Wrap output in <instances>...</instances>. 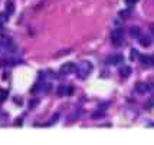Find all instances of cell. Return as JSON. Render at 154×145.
I'll return each instance as SVG.
<instances>
[{
  "mask_svg": "<svg viewBox=\"0 0 154 145\" xmlns=\"http://www.w3.org/2000/svg\"><path fill=\"white\" fill-rule=\"evenodd\" d=\"M7 95H9V92L5 91V89H2V91H0V101H6Z\"/></svg>",
  "mask_w": 154,
  "mask_h": 145,
  "instance_id": "4fadbf2b",
  "label": "cell"
},
{
  "mask_svg": "<svg viewBox=\"0 0 154 145\" xmlns=\"http://www.w3.org/2000/svg\"><path fill=\"white\" fill-rule=\"evenodd\" d=\"M7 17H9V14H7V13H2V14H0V22H6V20H7Z\"/></svg>",
  "mask_w": 154,
  "mask_h": 145,
  "instance_id": "2e32d148",
  "label": "cell"
},
{
  "mask_svg": "<svg viewBox=\"0 0 154 145\" xmlns=\"http://www.w3.org/2000/svg\"><path fill=\"white\" fill-rule=\"evenodd\" d=\"M151 59H153V63H154V58H151Z\"/></svg>",
  "mask_w": 154,
  "mask_h": 145,
  "instance_id": "d4e9b609",
  "label": "cell"
},
{
  "mask_svg": "<svg viewBox=\"0 0 154 145\" xmlns=\"http://www.w3.org/2000/svg\"><path fill=\"white\" fill-rule=\"evenodd\" d=\"M153 106H154V99H150V101L147 102L145 108H148V109H150V108H153Z\"/></svg>",
  "mask_w": 154,
  "mask_h": 145,
  "instance_id": "ac0fdd59",
  "label": "cell"
},
{
  "mask_svg": "<svg viewBox=\"0 0 154 145\" xmlns=\"http://www.w3.org/2000/svg\"><path fill=\"white\" fill-rule=\"evenodd\" d=\"M91 70H92V65L90 63V62H86V60H84V62H81L79 63V66H78V76L79 78H85L88 73H91Z\"/></svg>",
  "mask_w": 154,
  "mask_h": 145,
  "instance_id": "6da1fadb",
  "label": "cell"
},
{
  "mask_svg": "<svg viewBox=\"0 0 154 145\" xmlns=\"http://www.w3.org/2000/svg\"><path fill=\"white\" fill-rule=\"evenodd\" d=\"M120 75H121L122 78H128V76L131 75V68H130V66H122V68L120 69Z\"/></svg>",
  "mask_w": 154,
  "mask_h": 145,
  "instance_id": "52a82bcc",
  "label": "cell"
},
{
  "mask_svg": "<svg viewBox=\"0 0 154 145\" xmlns=\"http://www.w3.org/2000/svg\"><path fill=\"white\" fill-rule=\"evenodd\" d=\"M140 45L144 46V47H148V46L151 45V39H150V36H147V35L140 36Z\"/></svg>",
  "mask_w": 154,
  "mask_h": 145,
  "instance_id": "5b68a950",
  "label": "cell"
},
{
  "mask_svg": "<svg viewBox=\"0 0 154 145\" xmlns=\"http://www.w3.org/2000/svg\"><path fill=\"white\" fill-rule=\"evenodd\" d=\"M137 56H138V52H137L136 49H131V52H130V59H131V60H136Z\"/></svg>",
  "mask_w": 154,
  "mask_h": 145,
  "instance_id": "7c38bea8",
  "label": "cell"
},
{
  "mask_svg": "<svg viewBox=\"0 0 154 145\" xmlns=\"http://www.w3.org/2000/svg\"><path fill=\"white\" fill-rule=\"evenodd\" d=\"M58 118H59L58 115H53V116L51 118V121H49V122H48V125H52V124H55L56 121H58Z\"/></svg>",
  "mask_w": 154,
  "mask_h": 145,
  "instance_id": "5bb4252c",
  "label": "cell"
},
{
  "mask_svg": "<svg viewBox=\"0 0 154 145\" xmlns=\"http://www.w3.org/2000/svg\"><path fill=\"white\" fill-rule=\"evenodd\" d=\"M36 104H38V101H33V102L30 101V105H29V108H30V109H32V108H35V106H36Z\"/></svg>",
  "mask_w": 154,
  "mask_h": 145,
  "instance_id": "44dd1931",
  "label": "cell"
},
{
  "mask_svg": "<svg viewBox=\"0 0 154 145\" xmlns=\"http://www.w3.org/2000/svg\"><path fill=\"white\" fill-rule=\"evenodd\" d=\"M22 124H23V118H17V119L14 121V125H16V127H19V125H22Z\"/></svg>",
  "mask_w": 154,
  "mask_h": 145,
  "instance_id": "e0dca14e",
  "label": "cell"
},
{
  "mask_svg": "<svg viewBox=\"0 0 154 145\" xmlns=\"http://www.w3.org/2000/svg\"><path fill=\"white\" fill-rule=\"evenodd\" d=\"M58 95H59V96H63V95H66V86L61 85V86L58 88Z\"/></svg>",
  "mask_w": 154,
  "mask_h": 145,
  "instance_id": "8fae6325",
  "label": "cell"
},
{
  "mask_svg": "<svg viewBox=\"0 0 154 145\" xmlns=\"http://www.w3.org/2000/svg\"><path fill=\"white\" fill-rule=\"evenodd\" d=\"M122 33H124L122 29L114 30V32L111 33V42H113L114 45H121V42H122Z\"/></svg>",
  "mask_w": 154,
  "mask_h": 145,
  "instance_id": "7a4b0ae2",
  "label": "cell"
},
{
  "mask_svg": "<svg viewBox=\"0 0 154 145\" xmlns=\"http://www.w3.org/2000/svg\"><path fill=\"white\" fill-rule=\"evenodd\" d=\"M150 30H151V32H153V35H154V23H153V25L150 26Z\"/></svg>",
  "mask_w": 154,
  "mask_h": 145,
  "instance_id": "603a6c76",
  "label": "cell"
},
{
  "mask_svg": "<svg viewBox=\"0 0 154 145\" xmlns=\"http://www.w3.org/2000/svg\"><path fill=\"white\" fill-rule=\"evenodd\" d=\"M75 70V63H72V62H68V63H65V65H62V68H61V72L62 73H72V72Z\"/></svg>",
  "mask_w": 154,
  "mask_h": 145,
  "instance_id": "3957f363",
  "label": "cell"
},
{
  "mask_svg": "<svg viewBox=\"0 0 154 145\" xmlns=\"http://www.w3.org/2000/svg\"><path fill=\"white\" fill-rule=\"evenodd\" d=\"M122 55H115L113 59H109V63H113V65H118V63H121L122 62Z\"/></svg>",
  "mask_w": 154,
  "mask_h": 145,
  "instance_id": "9c48e42d",
  "label": "cell"
},
{
  "mask_svg": "<svg viewBox=\"0 0 154 145\" xmlns=\"http://www.w3.org/2000/svg\"><path fill=\"white\" fill-rule=\"evenodd\" d=\"M134 89H136L138 93H145V92L150 91V85H147V83H136Z\"/></svg>",
  "mask_w": 154,
  "mask_h": 145,
  "instance_id": "277c9868",
  "label": "cell"
},
{
  "mask_svg": "<svg viewBox=\"0 0 154 145\" xmlns=\"http://www.w3.org/2000/svg\"><path fill=\"white\" fill-rule=\"evenodd\" d=\"M0 51H2V45H0Z\"/></svg>",
  "mask_w": 154,
  "mask_h": 145,
  "instance_id": "cb8c5ba5",
  "label": "cell"
},
{
  "mask_svg": "<svg viewBox=\"0 0 154 145\" xmlns=\"http://www.w3.org/2000/svg\"><path fill=\"white\" fill-rule=\"evenodd\" d=\"M99 116H101V118L104 116V112H102V111H101V112H99V111H97V112L92 115V118H95V119H97V118H99Z\"/></svg>",
  "mask_w": 154,
  "mask_h": 145,
  "instance_id": "9a60e30c",
  "label": "cell"
},
{
  "mask_svg": "<svg viewBox=\"0 0 154 145\" xmlns=\"http://www.w3.org/2000/svg\"><path fill=\"white\" fill-rule=\"evenodd\" d=\"M130 33H131V36H133V37H140V29L136 28V26H133L130 29Z\"/></svg>",
  "mask_w": 154,
  "mask_h": 145,
  "instance_id": "30bf717a",
  "label": "cell"
},
{
  "mask_svg": "<svg viewBox=\"0 0 154 145\" xmlns=\"http://www.w3.org/2000/svg\"><path fill=\"white\" fill-rule=\"evenodd\" d=\"M138 59H140V62H141L143 65H153V59H151V56L143 55V56H140Z\"/></svg>",
  "mask_w": 154,
  "mask_h": 145,
  "instance_id": "ba28073f",
  "label": "cell"
},
{
  "mask_svg": "<svg viewBox=\"0 0 154 145\" xmlns=\"http://www.w3.org/2000/svg\"><path fill=\"white\" fill-rule=\"evenodd\" d=\"M127 12H128V10H122V12L120 13V16H122V17H127V16H128V13H127Z\"/></svg>",
  "mask_w": 154,
  "mask_h": 145,
  "instance_id": "ffe728a7",
  "label": "cell"
},
{
  "mask_svg": "<svg viewBox=\"0 0 154 145\" xmlns=\"http://www.w3.org/2000/svg\"><path fill=\"white\" fill-rule=\"evenodd\" d=\"M13 12H14V2L13 0H7L6 2V13L10 16V14H13Z\"/></svg>",
  "mask_w": 154,
  "mask_h": 145,
  "instance_id": "8992f818",
  "label": "cell"
},
{
  "mask_svg": "<svg viewBox=\"0 0 154 145\" xmlns=\"http://www.w3.org/2000/svg\"><path fill=\"white\" fill-rule=\"evenodd\" d=\"M136 2H137V0H127V5H130V6H131V5H134Z\"/></svg>",
  "mask_w": 154,
  "mask_h": 145,
  "instance_id": "7402d4cb",
  "label": "cell"
},
{
  "mask_svg": "<svg viewBox=\"0 0 154 145\" xmlns=\"http://www.w3.org/2000/svg\"><path fill=\"white\" fill-rule=\"evenodd\" d=\"M66 91H68V92H66V93H68V95H69V96H71V95H72V93H74V88H72V86H68V88H66Z\"/></svg>",
  "mask_w": 154,
  "mask_h": 145,
  "instance_id": "d6986e66",
  "label": "cell"
}]
</instances>
